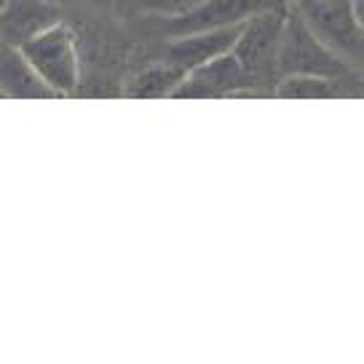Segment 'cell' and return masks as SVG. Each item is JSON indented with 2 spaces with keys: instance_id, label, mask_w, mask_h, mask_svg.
I'll return each instance as SVG.
<instances>
[{
  "instance_id": "11",
  "label": "cell",
  "mask_w": 364,
  "mask_h": 364,
  "mask_svg": "<svg viewBox=\"0 0 364 364\" xmlns=\"http://www.w3.org/2000/svg\"><path fill=\"white\" fill-rule=\"evenodd\" d=\"M346 89L341 80L324 78V75H282L276 80V97L287 100H327L338 97Z\"/></svg>"
},
{
  "instance_id": "13",
  "label": "cell",
  "mask_w": 364,
  "mask_h": 364,
  "mask_svg": "<svg viewBox=\"0 0 364 364\" xmlns=\"http://www.w3.org/2000/svg\"><path fill=\"white\" fill-rule=\"evenodd\" d=\"M3 97H6V91H3V89H0V100H3Z\"/></svg>"
},
{
  "instance_id": "10",
  "label": "cell",
  "mask_w": 364,
  "mask_h": 364,
  "mask_svg": "<svg viewBox=\"0 0 364 364\" xmlns=\"http://www.w3.org/2000/svg\"><path fill=\"white\" fill-rule=\"evenodd\" d=\"M0 89L6 97H57L16 46H0Z\"/></svg>"
},
{
  "instance_id": "4",
  "label": "cell",
  "mask_w": 364,
  "mask_h": 364,
  "mask_svg": "<svg viewBox=\"0 0 364 364\" xmlns=\"http://www.w3.org/2000/svg\"><path fill=\"white\" fill-rule=\"evenodd\" d=\"M295 11L321 38V43L348 62L359 75L364 73V24L351 0H292Z\"/></svg>"
},
{
  "instance_id": "2",
  "label": "cell",
  "mask_w": 364,
  "mask_h": 364,
  "mask_svg": "<svg viewBox=\"0 0 364 364\" xmlns=\"http://www.w3.org/2000/svg\"><path fill=\"white\" fill-rule=\"evenodd\" d=\"M289 0H196L180 14H150L139 19V27L145 33L156 35L161 41L177 38V35L201 33V30H217L230 24H244L255 14L284 6Z\"/></svg>"
},
{
  "instance_id": "9",
  "label": "cell",
  "mask_w": 364,
  "mask_h": 364,
  "mask_svg": "<svg viewBox=\"0 0 364 364\" xmlns=\"http://www.w3.org/2000/svg\"><path fill=\"white\" fill-rule=\"evenodd\" d=\"M188 78V70L174 65L164 57L145 59L139 68H134L121 83L124 97H136V100H156V97H174L182 80Z\"/></svg>"
},
{
  "instance_id": "7",
  "label": "cell",
  "mask_w": 364,
  "mask_h": 364,
  "mask_svg": "<svg viewBox=\"0 0 364 364\" xmlns=\"http://www.w3.org/2000/svg\"><path fill=\"white\" fill-rule=\"evenodd\" d=\"M241 27L244 24H230V27H217V30H201V33H188L177 35V38H166L161 43L159 57L169 59L182 70H196L212 62V59L230 54L233 46L239 41Z\"/></svg>"
},
{
  "instance_id": "1",
  "label": "cell",
  "mask_w": 364,
  "mask_h": 364,
  "mask_svg": "<svg viewBox=\"0 0 364 364\" xmlns=\"http://www.w3.org/2000/svg\"><path fill=\"white\" fill-rule=\"evenodd\" d=\"M19 51L57 97H70L80 91L83 70L78 35L65 19L30 38L24 46H19Z\"/></svg>"
},
{
  "instance_id": "6",
  "label": "cell",
  "mask_w": 364,
  "mask_h": 364,
  "mask_svg": "<svg viewBox=\"0 0 364 364\" xmlns=\"http://www.w3.org/2000/svg\"><path fill=\"white\" fill-rule=\"evenodd\" d=\"M257 91L260 86L230 51L191 70L174 97H250Z\"/></svg>"
},
{
  "instance_id": "3",
  "label": "cell",
  "mask_w": 364,
  "mask_h": 364,
  "mask_svg": "<svg viewBox=\"0 0 364 364\" xmlns=\"http://www.w3.org/2000/svg\"><path fill=\"white\" fill-rule=\"evenodd\" d=\"M276 70H279V78L282 75H324V78L341 80V83L359 75L348 62H343L335 51H330L321 43V38L295 11L292 0H289V14H287Z\"/></svg>"
},
{
  "instance_id": "5",
  "label": "cell",
  "mask_w": 364,
  "mask_h": 364,
  "mask_svg": "<svg viewBox=\"0 0 364 364\" xmlns=\"http://www.w3.org/2000/svg\"><path fill=\"white\" fill-rule=\"evenodd\" d=\"M287 14H289V3L255 14L252 19L244 22L239 41L233 46V54L239 57V62L247 68V73L255 78L260 89L262 80L279 75L276 65H279V48H282Z\"/></svg>"
},
{
  "instance_id": "12",
  "label": "cell",
  "mask_w": 364,
  "mask_h": 364,
  "mask_svg": "<svg viewBox=\"0 0 364 364\" xmlns=\"http://www.w3.org/2000/svg\"><path fill=\"white\" fill-rule=\"evenodd\" d=\"M353 3V11H356V16H359V22L364 24V0H351Z\"/></svg>"
},
{
  "instance_id": "8",
  "label": "cell",
  "mask_w": 364,
  "mask_h": 364,
  "mask_svg": "<svg viewBox=\"0 0 364 364\" xmlns=\"http://www.w3.org/2000/svg\"><path fill=\"white\" fill-rule=\"evenodd\" d=\"M57 22H62V11L54 0H3L0 41L19 48Z\"/></svg>"
}]
</instances>
